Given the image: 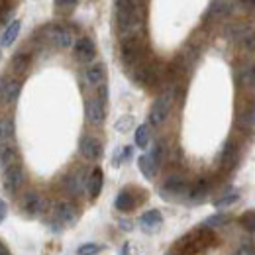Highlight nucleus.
Here are the masks:
<instances>
[{"mask_svg": "<svg viewBox=\"0 0 255 255\" xmlns=\"http://www.w3.org/2000/svg\"><path fill=\"white\" fill-rule=\"evenodd\" d=\"M131 126H133V118L131 116H122L118 122H116V129L118 131H128V129H131Z\"/></svg>", "mask_w": 255, "mask_h": 255, "instance_id": "37", "label": "nucleus"}, {"mask_svg": "<svg viewBox=\"0 0 255 255\" xmlns=\"http://www.w3.org/2000/svg\"><path fill=\"white\" fill-rule=\"evenodd\" d=\"M28 67H30V55H28V53L20 51V53H16V55L12 57V71H14L16 75L26 73Z\"/></svg>", "mask_w": 255, "mask_h": 255, "instance_id": "26", "label": "nucleus"}, {"mask_svg": "<svg viewBox=\"0 0 255 255\" xmlns=\"http://www.w3.org/2000/svg\"><path fill=\"white\" fill-rule=\"evenodd\" d=\"M252 30H254V26L248 24V22H232V24H228V26L224 28V37H226L228 41L240 43V41L244 39V35L250 33Z\"/></svg>", "mask_w": 255, "mask_h": 255, "instance_id": "14", "label": "nucleus"}, {"mask_svg": "<svg viewBox=\"0 0 255 255\" xmlns=\"http://www.w3.org/2000/svg\"><path fill=\"white\" fill-rule=\"evenodd\" d=\"M228 222H230V216L228 214H214V216H210V218L204 220V226L206 228H222Z\"/></svg>", "mask_w": 255, "mask_h": 255, "instance_id": "30", "label": "nucleus"}, {"mask_svg": "<svg viewBox=\"0 0 255 255\" xmlns=\"http://www.w3.org/2000/svg\"><path fill=\"white\" fill-rule=\"evenodd\" d=\"M14 135V120L12 118H2L0 120V145L8 143Z\"/></svg>", "mask_w": 255, "mask_h": 255, "instance_id": "27", "label": "nucleus"}, {"mask_svg": "<svg viewBox=\"0 0 255 255\" xmlns=\"http://www.w3.org/2000/svg\"><path fill=\"white\" fill-rule=\"evenodd\" d=\"M14 163H18V149H16V145H12V143H2V145H0V167L8 169V167L14 165Z\"/></svg>", "mask_w": 255, "mask_h": 255, "instance_id": "21", "label": "nucleus"}, {"mask_svg": "<svg viewBox=\"0 0 255 255\" xmlns=\"http://www.w3.org/2000/svg\"><path fill=\"white\" fill-rule=\"evenodd\" d=\"M173 102H175V91H173V89L163 91V93L155 98V102H153V106H151V110H149V124H151V126L157 128V126H161V124H165V120H167L169 114H171Z\"/></svg>", "mask_w": 255, "mask_h": 255, "instance_id": "2", "label": "nucleus"}, {"mask_svg": "<svg viewBox=\"0 0 255 255\" xmlns=\"http://www.w3.org/2000/svg\"><path fill=\"white\" fill-rule=\"evenodd\" d=\"M87 181H89L87 169H85V167H79V169H75L73 173L67 175V179H65V189L71 192L73 196H79L81 192L87 189Z\"/></svg>", "mask_w": 255, "mask_h": 255, "instance_id": "10", "label": "nucleus"}, {"mask_svg": "<svg viewBox=\"0 0 255 255\" xmlns=\"http://www.w3.org/2000/svg\"><path fill=\"white\" fill-rule=\"evenodd\" d=\"M22 91V83L18 79H8V77H0V102L2 104H14L20 96Z\"/></svg>", "mask_w": 255, "mask_h": 255, "instance_id": "7", "label": "nucleus"}, {"mask_svg": "<svg viewBox=\"0 0 255 255\" xmlns=\"http://www.w3.org/2000/svg\"><path fill=\"white\" fill-rule=\"evenodd\" d=\"M240 224L244 226V230L246 232H250V234H254L255 232V212L254 210H248L242 218H240Z\"/></svg>", "mask_w": 255, "mask_h": 255, "instance_id": "33", "label": "nucleus"}, {"mask_svg": "<svg viewBox=\"0 0 255 255\" xmlns=\"http://www.w3.org/2000/svg\"><path fill=\"white\" fill-rule=\"evenodd\" d=\"M236 161H238V145L230 139V141H226L222 153H220V165H222V169L228 171L236 165Z\"/></svg>", "mask_w": 255, "mask_h": 255, "instance_id": "19", "label": "nucleus"}, {"mask_svg": "<svg viewBox=\"0 0 255 255\" xmlns=\"http://www.w3.org/2000/svg\"><path fill=\"white\" fill-rule=\"evenodd\" d=\"M20 20H12L8 26H6V30L2 32L0 35V45L2 47H10L14 41H16V37H18V33H20Z\"/></svg>", "mask_w": 255, "mask_h": 255, "instance_id": "23", "label": "nucleus"}, {"mask_svg": "<svg viewBox=\"0 0 255 255\" xmlns=\"http://www.w3.org/2000/svg\"><path fill=\"white\" fill-rule=\"evenodd\" d=\"M85 79H87V83H89L91 87H100V85H104V79H106V69H104V65L96 63V65H93V67H89V69L85 71Z\"/></svg>", "mask_w": 255, "mask_h": 255, "instance_id": "20", "label": "nucleus"}, {"mask_svg": "<svg viewBox=\"0 0 255 255\" xmlns=\"http://www.w3.org/2000/svg\"><path fill=\"white\" fill-rule=\"evenodd\" d=\"M120 57L122 63L128 69H135L137 65L145 61V41L143 35L141 37H128V39H120Z\"/></svg>", "mask_w": 255, "mask_h": 255, "instance_id": "1", "label": "nucleus"}, {"mask_svg": "<svg viewBox=\"0 0 255 255\" xmlns=\"http://www.w3.org/2000/svg\"><path fill=\"white\" fill-rule=\"evenodd\" d=\"M137 167H139V171H141V175L145 179H155V175L159 173V167L153 163V159L149 157V153L147 155H141L137 159Z\"/></svg>", "mask_w": 255, "mask_h": 255, "instance_id": "24", "label": "nucleus"}, {"mask_svg": "<svg viewBox=\"0 0 255 255\" xmlns=\"http://www.w3.org/2000/svg\"><path fill=\"white\" fill-rule=\"evenodd\" d=\"M165 255H177V252L173 250V252H167V254H165Z\"/></svg>", "mask_w": 255, "mask_h": 255, "instance_id": "43", "label": "nucleus"}, {"mask_svg": "<svg viewBox=\"0 0 255 255\" xmlns=\"http://www.w3.org/2000/svg\"><path fill=\"white\" fill-rule=\"evenodd\" d=\"M238 198H240V194H238V192H230V194H226V196H222V198H218V200L214 202V206H216V208L232 206V204H236V202H238Z\"/></svg>", "mask_w": 255, "mask_h": 255, "instance_id": "34", "label": "nucleus"}, {"mask_svg": "<svg viewBox=\"0 0 255 255\" xmlns=\"http://www.w3.org/2000/svg\"><path fill=\"white\" fill-rule=\"evenodd\" d=\"M232 255H255V242L252 238L242 240V242L236 246V250H234Z\"/></svg>", "mask_w": 255, "mask_h": 255, "instance_id": "29", "label": "nucleus"}, {"mask_svg": "<svg viewBox=\"0 0 255 255\" xmlns=\"http://www.w3.org/2000/svg\"><path fill=\"white\" fill-rule=\"evenodd\" d=\"M102 185H104L102 169H95V171L89 175V181H87V191H89V194H91V198H96V196L100 194Z\"/></svg>", "mask_w": 255, "mask_h": 255, "instance_id": "22", "label": "nucleus"}, {"mask_svg": "<svg viewBox=\"0 0 255 255\" xmlns=\"http://www.w3.org/2000/svg\"><path fill=\"white\" fill-rule=\"evenodd\" d=\"M149 157L153 159V163H155L157 167L163 165V159H165V145H163V141H157V143L153 145V149H151Z\"/></svg>", "mask_w": 255, "mask_h": 255, "instance_id": "32", "label": "nucleus"}, {"mask_svg": "<svg viewBox=\"0 0 255 255\" xmlns=\"http://www.w3.org/2000/svg\"><path fill=\"white\" fill-rule=\"evenodd\" d=\"M22 208H24V212H26L28 216H39V214L45 212L47 200H45L39 192L30 191V192H26L24 198H22Z\"/></svg>", "mask_w": 255, "mask_h": 255, "instance_id": "8", "label": "nucleus"}, {"mask_svg": "<svg viewBox=\"0 0 255 255\" xmlns=\"http://www.w3.org/2000/svg\"><path fill=\"white\" fill-rule=\"evenodd\" d=\"M208 191H210L208 181H206V179H200V181H196L191 189H189V194H187V196H189L191 200H194V202H198V200H202V198L208 194Z\"/></svg>", "mask_w": 255, "mask_h": 255, "instance_id": "25", "label": "nucleus"}, {"mask_svg": "<svg viewBox=\"0 0 255 255\" xmlns=\"http://www.w3.org/2000/svg\"><path fill=\"white\" fill-rule=\"evenodd\" d=\"M236 81H238V87L240 89H246V91H252L255 93V65H244L238 69V75H236Z\"/></svg>", "mask_w": 255, "mask_h": 255, "instance_id": "15", "label": "nucleus"}, {"mask_svg": "<svg viewBox=\"0 0 255 255\" xmlns=\"http://www.w3.org/2000/svg\"><path fill=\"white\" fill-rule=\"evenodd\" d=\"M238 45H240L242 49H246V51H255V28L250 33H246L244 39H242Z\"/></svg>", "mask_w": 255, "mask_h": 255, "instance_id": "35", "label": "nucleus"}, {"mask_svg": "<svg viewBox=\"0 0 255 255\" xmlns=\"http://www.w3.org/2000/svg\"><path fill=\"white\" fill-rule=\"evenodd\" d=\"M22 185H24V167L20 163H14L8 169H4V189H6V192L16 194L22 189Z\"/></svg>", "mask_w": 255, "mask_h": 255, "instance_id": "6", "label": "nucleus"}, {"mask_svg": "<svg viewBox=\"0 0 255 255\" xmlns=\"http://www.w3.org/2000/svg\"><path fill=\"white\" fill-rule=\"evenodd\" d=\"M102 250H104V246L89 242V244H83V246H79V250H77V255H96V254H100Z\"/></svg>", "mask_w": 255, "mask_h": 255, "instance_id": "31", "label": "nucleus"}, {"mask_svg": "<svg viewBox=\"0 0 255 255\" xmlns=\"http://www.w3.org/2000/svg\"><path fill=\"white\" fill-rule=\"evenodd\" d=\"M238 126L246 131H255V100L248 102L238 112Z\"/></svg>", "mask_w": 255, "mask_h": 255, "instance_id": "16", "label": "nucleus"}, {"mask_svg": "<svg viewBox=\"0 0 255 255\" xmlns=\"http://www.w3.org/2000/svg\"><path fill=\"white\" fill-rule=\"evenodd\" d=\"M114 206L120 212H131L137 206V198H135V194L129 191V189H124V191L118 192V196L114 200Z\"/></svg>", "mask_w": 255, "mask_h": 255, "instance_id": "17", "label": "nucleus"}, {"mask_svg": "<svg viewBox=\"0 0 255 255\" xmlns=\"http://www.w3.org/2000/svg\"><path fill=\"white\" fill-rule=\"evenodd\" d=\"M85 114H87L89 124H93V126H100V124H104V118H106L104 102H102L98 96L87 98V102H85Z\"/></svg>", "mask_w": 255, "mask_h": 255, "instance_id": "11", "label": "nucleus"}, {"mask_svg": "<svg viewBox=\"0 0 255 255\" xmlns=\"http://www.w3.org/2000/svg\"><path fill=\"white\" fill-rule=\"evenodd\" d=\"M79 151H81V155L85 159L96 161L100 159V155H102V143L95 135H83L81 141H79Z\"/></svg>", "mask_w": 255, "mask_h": 255, "instance_id": "12", "label": "nucleus"}, {"mask_svg": "<svg viewBox=\"0 0 255 255\" xmlns=\"http://www.w3.org/2000/svg\"><path fill=\"white\" fill-rule=\"evenodd\" d=\"M73 53L75 59L81 63H91L96 57V45L91 37H81L73 43Z\"/></svg>", "mask_w": 255, "mask_h": 255, "instance_id": "9", "label": "nucleus"}, {"mask_svg": "<svg viewBox=\"0 0 255 255\" xmlns=\"http://www.w3.org/2000/svg\"><path fill=\"white\" fill-rule=\"evenodd\" d=\"M45 35H47V39H49L55 47H59V49H67V47H71V45L75 43L73 32H71L67 26H61V24H51V26H47Z\"/></svg>", "mask_w": 255, "mask_h": 255, "instance_id": "5", "label": "nucleus"}, {"mask_svg": "<svg viewBox=\"0 0 255 255\" xmlns=\"http://www.w3.org/2000/svg\"><path fill=\"white\" fill-rule=\"evenodd\" d=\"M163 224V216H161L159 210H147L145 214H141L139 218V226L145 230V232H157Z\"/></svg>", "mask_w": 255, "mask_h": 255, "instance_id": "18", "label": "nucleus"}, {"mask_svg": "<svg viewBox=\"0 0 255 255\" xmlns=\"http://www.w3.org/2000/svg\"><path fill=\"white\" fill-rule=\"evenodd\" d=\"M135 145L139 149H145L149 145V126L147 124H141L135 129Z\"/></svg>", "mask_w": 255, "mask_h": 255, "instance_id": "28", "label": "nucleus"}, {"mask_svg": "<svg viewBox=\"0 0 255 255\" xmlns=\"http://www.w3.org/2000/svg\"><path fill=\"white\" fill-rule=\"evenodd\" d=\"M77 218H79V210L73 202H69V200L57 202L53 208V232H59L65 226L75 224Z\"/></svg>", "mask_w": 255, "mask_h": 255, "instance_id": "3", "label": "nucleus"}, {"mask_svg": "<svg viewBox=\"0 0 255 255\" xmlns=\"http://www.w3.org/2000/svg\"><path fill=\"white\" fill-rule=\"evenodd\" d=\"M240 2H242V6H246L248 10L255 12V0H240Z\"/></svg>", "mask_w": 255, "mask_h": 255, "instance_id": "40", "label": "nucleus"}, {"mask_svg": "<svg viewBox=\"0 0 255 255\" xmlns=\"http://www.w3.org/2000/svg\"><path fill=\"white\" fill-rule=\"evenodd\" d=\"M0 255H10L8 248H6V246H2V244H0Z\"/></svg>", "mask_w": 255, "mask_h": 255, "instance_id": "42", "label": "nucleus"}, {"mask_svg": "<svg viewBox=\"0 0 255 255\" xmlns=\"http://www.w3.org/2000/svg\"><path fill=\"white\" fill-rule=\"evenodd\" d=\"M6 212H8V206H6V202L0 198V222L6 218Z\"/></svg>", "mask_w": 255, "mask_h": 255, "instance_id": "39", "label": "nucleus"}, {"mask_svg": "<svg viewBox=\"0 0 255 255\" xmlns=\"http://www.w3.org/2000/svg\"><path fill=\"white\" fill-rule=\"evenodd\" d=\"M120 255H129V244H124V246H122V252H120Z\"/></svg>", "mask_w": 255, "mask_h": 255, "instance_id": "41", "label": "nucleus"}, {"mask_svg": "<svg viewBox=\"0 0 255 255\" xmlns=\"http://www.w3.org/2000/svg\"><path fill=\"white\" fill-rule=\"evenodd\" d=\"M77 2L79 0H55V6H59V8H73Z\"/></svg>", "mask_w": 255, "mask_h": 255, "instance_id": "38", "label": "nucleus"}, {"mask_svg": "<svg viewBox=\"0 0 255 255\" xmlns=\"http://www.w3.org/2000/svg\"><path fill=\"white\" fill-rule=\"evenodd\" d=\"M189 181L183 177V175H171L165 179V183L161 185V196L165 200H171V198H179V196H187L189 194Z\"/></svg>", "mask_w": 255, "mask_h": 255, "instance_id": "4", "label": "nucleus"}, {"mask_svg": "<svg viewBox=\"0 0 255 255\" xmlns=\"http://www.w3.org/2000/svg\"><path fill=\"white\" fill-rule=\"evenodd\" d=\"M116 6L133 8V10H145V0H116Z\"/></svg>", "mask_w": 255, "mask_h": 255, "instance_id": "36", "label": "nucleus"}, {"mask_svg": "<svg viewBox=\"0 0 255 255\" xmlns=\"http://www.w3.org/2000/svg\"><path fill=\"white\" fill-rule=\"evenodd\" d=\"M232 14H234V2L232 0H214L210 4V8H208L204 20L206 22H210V20H224V18H228Z\"/></svg>", "mask_w": 255, "mask_h": 255, "instance_id": "13", "label": "nucleus"}]
</instances>
